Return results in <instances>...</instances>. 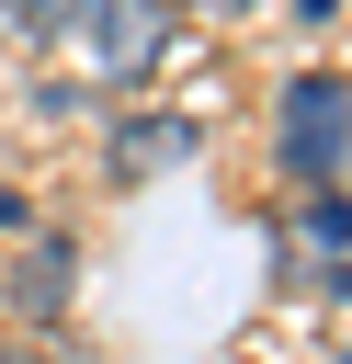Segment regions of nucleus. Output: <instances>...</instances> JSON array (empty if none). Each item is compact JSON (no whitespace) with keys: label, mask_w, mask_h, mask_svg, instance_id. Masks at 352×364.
Returning <instances> with one entry per match:
<instances>
[{"label":"nucleus","mask_w":352,"mask_h":364,"mask_svg":"<svg viewBox=\"0 0 352 364\" xmlns=\"http://www.w3.org/2000/svg\"><path fill=\"white\" fill-rule=\"evenodd\" d=\"M341 148H352V91L341 80H284V171L295 182H329L341 171Z\"/></svg>","instance_id":"f257e3e1"},{"label":"nucleus","mask_w":352,"mask_h":364,"mask_svg":"<svg viewBox=\"0 0 352 364\" xmlns=\"http://www.w3.org/2000/svg\"><path fill=\"white\" fill-rule=\"evenodd\" d=\"M0 296H11V318H23V330H45V318H68V296H79V250L34 228V239L11 250V273H0Z\"/></svg>","instance_id":"f03ea898"},{"label":"nucleus","mask_w":352,"mask_h":364,"mask_svg":"<svg viewBox=\"0 0 352 364\" xmlns=\"http://www.w3.org/2000/svg\"><path fill=\"white\" fill-rule=\"evenodd\" d=\"M204 148V125H182V114H148V125H125L114 136V182H136V171H182Z\"/></svg>","instance_id":"7ed1b4c3"},{"label":"nucleus","mask_w":352,"mask_h":364,"mask_svg":"<svg viewBox=\"0 0 352 364\" xmlns=\"http://www.w3.org/2000/svg\"><path fill=\"white\" fill-rule=\"evenodd\" d=\"M91 46H102L114 68H148V57L170 46V23H159V11H136V0H102V11H91Z\"/></svg>","instance_id":"20e7f679"},{"label":"nucleus","mask_w":352,"mask_h":364,"mask_svg":"<svg viewBox=\"0 0 352 364\" xmlns=\"http://www.w3.org/2000/svg\"><path fill=\"white\" fill-rule=\"evenodd\" d=\"M11 228H23V193H0V239H11Z\"/></svg>","instance_id":"39448f33"},{"label":"nucleus","mask_w":352,"mask_h":364,"mask_svg":"<svg viewBox=\"0 0 352 364\" xmlns=\"http://www.w3.org/2000/svg\"><path fill=\"white\" fill-rule=\"evenodd\" d=\"M295 11H307V23H329V11H341V0H295Z\"/></svg>","instance_id":"423d86ee"},{"label":"nucleus","mask_w":352,"mask_h":364,"mask_svg":"<svg viewBox=\"0 0 352 364\" xmlns=\"http://www.w3.org/2000/svg\"><path fill=\"white\" fill-rule=\"evenodd\" d=\"M193 11H261V0H193Z\"/></svg>","instance_id":"0eeeda50"},{"label":"nucleus","mask_w":352,"mask_h":364,"mask_svg":"<svg viewBox=\"0 0 352 364\" xmlns=\"http://www.w3.org/2000/svg\"><path fill=\"white\" fill-rule=\"evenodd\" d=\"M0 364H23V353H0Z\"/></svg>","instance_id":"6e6552de"},{"label":"nucleus","mask_w":352,"mask_h":364,"mask_svg":"<svg viewBox=\"0 0 352 364\" xmlns=\"http://www.w3.org/2000/svg\"><path fill=\"white\" fill-rule=\"evenodd\" d=\"M341 364H352V353H341Z\"/></svg>","instance_id":"1a4fd4ad"}]
</instances>
